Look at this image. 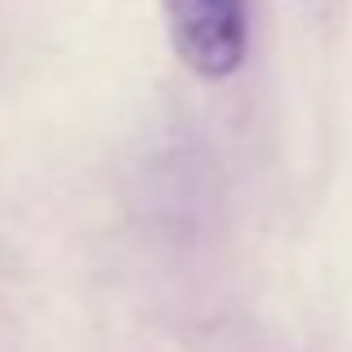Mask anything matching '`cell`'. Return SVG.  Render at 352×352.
<instances>
[{
    "instance_id": "6da1fadb",
    "label": "cell",
    "mask_w": 352,
    "mask_h": 352,
    "mask_svg": "<svg viewBox=\"0 0 352 352\" xmlns=\"http://www.w3.org/2000/svg\"><path fill=\"white\" fill-rule=\"evenodd\" d=\"M170 45L188 72L223 80L245 63V0H161Z\"/></svg>"
}]
</instances>
